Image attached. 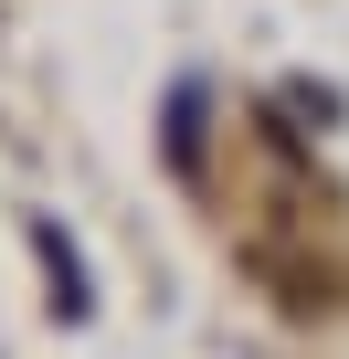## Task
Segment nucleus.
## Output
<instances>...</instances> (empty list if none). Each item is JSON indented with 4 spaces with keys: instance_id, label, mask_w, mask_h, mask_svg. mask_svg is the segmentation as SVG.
<instances>
[{
    "instance_id": "nucleus-1",
    "label": "nucleus",
    "mask_w": 349,
    "mask_h": 359,
    "mask_svg": "<svg viewBox=\"0 0 349 359\" xmlns=\"http://www.w3.org/2000/svg\"><path fill=\"white\" fill-rule=\"evenodd\" d=\"M43 233V254H53V306L64 317H85V275H74V243H64V222H32Z\"/></svg>"
}]
</instances>
